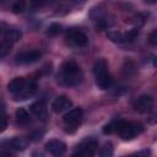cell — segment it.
<instances>
[{
	"label": "cell",
	"mask_w": 157,
	"mask_h": 157,
	"mask_svg": "<svg viewBox=\"0 0 157 157\" xmlns=\"http://www.w3.org/2000/svg\"><path fill=\"white\" fill-rule=\"evenodd\" d=\"M58 82L66 87H76L83 80V72L74 60H66L59 69Z\"/></svg>",
	"instance_id": "6da1fadb"
},
{
	"label": "cell",
	"mask_w": 157,
	"mask_h": 157,
	"mask_svg": "<svg viewBox=\"0 0 157 157\" xmlns=\"http://www.w3.org/2000/svg\"><path fill=\"white\" fill-rule=\"evenodd\" d=\"M93 75H94V78H96V85L101 90L110 88V86L113 83V80H112V76H110V74L108 71V64L103 58L98 59L94 63V65H93Z\"/></svg>",
	"instance_id": "7a4b0ae2"
},
{
	"label": "cell",
	"mask_w": 157,
	"mask_h": 157,
	"mask_svg": "<svg viewBox=\"0 0 157 157\" xmlns=\"http://www.w3.org/2000/svg\"><path fill=\"white\" fill-rule=\"evenodd\" d=\"M144 130V126L140 123L134 121H125V120H117V129L115 132L119 134L121 140L130 141L134 137H136L141 131Z\"/></svg>",
	"instance_id": "3957f363"
},
{
	"label": "cell",
	"mask_w": 157,
	"mask_h": 157,
	"mask_svg": "<svg viewBox=\"0 0 157 157\" xmlns=\"http://www.w3.org/2000/svg\"><path fill=\"white\" fill-rule=\"evenodd\" d=\"M82 118H83V110L81 108H72L65 113V115L63 117V121L67 129L75 130L81 124Z\"/></svg>",
	"instance_id": "277c9868"
},
{
	"label": "cell",
	"mask_w": 157,
	"mask_h": 157,
	"mask_svg": "<svg viewBox=\"0 0 157 157\" xmlns=\"http://www.w3.org/2000/svg\"><path fill=\"white\" fill-rule=\"evenodd\" d=\"M65 39H66V43L72 47H85L87 45V42H88L87 36L77 28L67 29L65 33Z\"/></svg>",
	"instance_id": "5b68a950"
},
{
	"label": "cell",
	"mask_w": 157,
	"mask_h": 157,
	"mask_svg": "<svg viewBox=\"0 0 157 157\" xmlns=\"http://www.w3.org/2000/svg\"><path fill=\"white\" fill-rule=\"evenodd\" d=\"M98 150V141L94 137L85 139L80 145H77L74 155L78 156H93Z\"/></svg>",
	"instance_id": "8992f818"
},
{
	"label": "cell",
	"mask_w": 157,
	"mask_h": 157,
	"mask_svg": "<svg viewBox=\"0 0 157 157\" xmlns=\"http://www.w3.org/2000/svg\"><path fill=\"white\" fill-rule=\"evenodd\" d=\"M42 56V53L39 50H27L17 54L15 56V63L20 65H29L33 63H37Z\"/></svg>",
	"instance_id": "52a82bcc"
},
{
	"label": "cell",
	"mask_w": 157,
	"mask_h": 157,
	"mask_svg": "<svg viewBox=\"0 0 157 157\" xmlns=\"http://www.w3.org/2000/svg\"><path fill=\"white\" fill-rule=\"evenodd\" d=\"M134 108L140 113H148L153 108V98L148 94H142L134 102Z\"/></svg>",
	"instance_id": "ba28073f"
},
{
	"label": "cell",
	"mask_w": 157,
	"mask_h": 157,
	"mask_svg": "<svg viewBox=\"0 0 157 157\" xmlns=\"http://www.w3.org/2000/svg\"><path fill=\"white\" fill-rule=\"evenodd\" d=\"M45 150L52 153L53 156H61L66 151V145L64 141L58 140V139H52L48 142H45Z\"/></svg>",
	"instance_id": "9c48e42d"
},
{
	"label": "cell",
	"mask_w": 157,
	"mask_h": 157,
	"mask_svg": "<svg viewBox=\"0 0 157 157\" xmlns=\"http://www.w3.org/2000/svg\"><path fill=\"white\" fill-rule=\"evenodd\" d=\"M71 107H72V101L66 96H59L52 103V110L58 114L63 113L65 110H69Z\"/></svg>",
	"instance_id": "30bf717a"
},
{
	"label": "cell",
	"mask_w": 157,
	"mask_h": 157,
	"mask_svg": "<svg viewBox=\"0 0 157 157\" xmlns=\"http://www.w3.org/2000/svg\"><path fill=\"white\" fill-rule=\"evenodd\" d=\"M36 91H37V83L33 80H31L29 82H26V85L21 92L16 93V99L17 101H25V99L32 97L36 93Z\"/></svg>",
	"instance_id": "8fae6325"
},
{
	"label": "cell",
	"mask_w": 157,
	"mask_h": 157,
	"mask_svg": "<svg viewBox=\"0 0 157 157\" xmlns=\"http://www.w3.org/2000/svg\"><path fill=\"white\" fill-rule=\"evenodd\" d=\"M25 85H26V80L23 77H15L7 83V90H9V92L16 94L23 90Z\"/></svg>",
	"instance_id": "7c38bea8"
},
{
	"label": "cell",
	"mask_w": 157,
	"mask_h": 157,
	"mask_svg": "<svg viewBox=\"0 0 157 157\" xmlns=\"http://www.w3.org/2000/svg\"><path fill=\"white\" fill-rule=\"evenodd\" d=\"M7 146L15 151H23L28 146V140L25 137H13L7 141Z\"/></svg>",
	"instance_id": "4fadbf2b"
},
{
	"label": "cell",
	"mask_w": 157,
	"mask_h": 157,
	"mask_svg": "<svg viewBox=\"0 0 157 157\" xmlns=\"http://www.w3.org/2000/svg\"><path fill=\"white\" fill-rule=\"evenodd\" d=\"M107 37H108L112 42H114V43H119V44H121V43H128L124 32H119V31H108Z\"/></svg>",
	"instance_id": "5bb4252c"
},
{
	"label": "cell",
	"mask_w": 157,
	"mask_h": 157,
	"mask_svg": "<svg viewBox=\"0 0 157 157\" xmlns=\"http://www.w3.org/2000/svg\"><path fill=\"white\" fill-rule=\"evenodd\" d=\"M29 110H31L34 115H37V117L43 115L44 112H45V103H44V101L39 99V101L32 103V104L29 105Z\"/></svg>",
	"instance_id": "9a60e30c"
},
{
	"label": "cell",
	"mask_w": 157,
	"mask_h": 157,
	"mask_svg": "<svg viewBox=\"0 0 157 157\" xmlns=\"http://www.w3.org/2000/svg\"><path fill=\"white\" fill-rule=\"evenodd\" d=\"M16 120L20 124H27L29 121V114L25 108H18L16 110Z\"/></svg>",
	"instance_id": "2e32d148"
},
{
	"label": "cell",
	"mask_w": 157,
	"mask_h": 157,
	"mask_svg": "<svg viewBox=\"0 0 157 157\" xmlns=\"http://www.w3.org/2000/svg\"><path fill=\"white\" fill-rule=\"evenodd\" d=\"M135 72H136L135 64L131 60H125V63L123 64V74H124V76L129 77V76H132Z\"/></svg>",
	"instance_id": "e0dca14e"
},
{
	"label": "cell",
	"mask_w": 157,
	"mask_h": 157,
	"mask_svg": "<svg viewBox=\"0 0 157 157\" xmlns=\"http://www.w3.org/2000/svg\"><path fill=\"white\" fill-rule=\"evenodd\" d=\"M99 155L103 156V157H110L113 155V145H112V142H105L103 145V147H101Z\"/></svg>",
	"instance_id": "ac0fdd59"
},
{
	"label": "cell",
	"mask_w": 157,
	"mask_h": 157,
	"mask_svg": "<svg viewBox=\"0 0 157 157\" xmlns=\"http://www.w3.org/2000/svg\"><path fill=\"white\" fill-rule=\"evenodd\" d=\"M61 25H59V23H52L49 27H48V29H47V34L48 36H52V37H54V36H58L60 32H61Z\"/></svg>",
	"instance_id": "d6986e66"
},
{
	"label": "cell",
	"mask_w": 157,
	"mask_h": 157,
	"mask_svg": "<svg viewBox=\"0 0 157 157\" xmlns=\"http://www.w3.org/2000/svg\"><path fill=\"white\" fill-rule=\"evenodd\" d=\"M26 10V1L25 0H17L12 5V12L13 13H22Z\"/></svg>",
	"instance_id": "ffe728a7"
},
{
	"label": "cell",
	"mask_w": 157,
	"mask_h": 157,
	"mask_svg": "<svg viewBox=\"0 0 157 157\" xmlns=\"http://www.w3.org/2000/svg\"><path fill=\"white\" fill-rule=\"evenodd\" d=\"M115 129H117V120H113V121H110L109 124L104 125L103 132H104V134H113V132H115Z\"/></svg>",
	"instance_id": "44dd1931"
},
{
	"label": "cell",
	"mask_w": 157,
	"mask_h": 157,
	"mask_svg": "<svg viewBox=\"0 0 157 157\" xmlns=\"http://www.w3.org/2000/svg\"><path fill=\"white\" fill-rule=\"evenodd\" d=\"M7 124H9V121H7V117H6L5 114L0 115V132H2V131L6 130Z\"/></svg>",
	"instance_id": "7402d4cb"
},
{
	"label": "cell",
	"mask_w": 157,
	"mask_h": 157,
	"mask_svg": "<svg viewBox=\"0 0 157 157\" xmlns=\"http://www.w3.org/2000/svg\"><path fill=\"white\" fill-rule=\"evenodd\" d=\"M32 9H39L45 4V0H29Z\"/></svg>",
	"instance_id": "603a6c76"
},
{
	"label": "cell",
	"mask_w": 157,
	"mask_h": 157,
	"mask_svg": "<svg viewBox=\"0 0 157 157\" xmlns=\"http://www.w3.org/2000/svg\"><path fill=\"white\" fill-rule=\"evenodd\" d=\"M148 42L152 44V45H156L157 44V29H153L150 36H148Z\"/></svg>",
	"instance_id": "cb8c5ba5"
},
{
	"label": "cell",
	"mask_w": 157,
	"mask_h": 157,
	"mask_svg": "<svg viewBox=\"0 0 157 157\" xmlns=\"http://www.w3.org/2000/svg\"><path fill=\"white\" fill-rule=\"evenodd\" d=\"M11 155H12V152L10 150H7V151H0V156H11Z\"/></svg>",
	"instance_id": "d4e9b609"
},
{
	"label": "cell",
	"mask_w": 157,
	"mask_h": 157,
	"mask_svg": "<svg viewBox=\"0 0 157 157\" xmlns=\"http://www.w3.org/2000/svg\"><path fill=\"white\" fill-rule=\"evenodd\" d=\"M151 153V151L150 150H144V151H140V152H137V155H150Z\"/></svg>",
	"instance_id": "484cf974"
},
{
	"label": "cell",
	"mask_w": 157,
	"mask_h": 157,
	"mask_svg": "<svg viewBox=\"0 0 157 157\" xmlns=\"http://www.w3.org/2000/svg\"><path fill=\"white\" fill-rule=\"evenodd\" d=\"M4 114V105L0 103V115H2Z\"/></svg>",
	"instance_id": "4316f807"
},
{
	"label": "cell",
	"mask_w": 157,
	"mask_h": 157,
	"mask_svg": "<svg viewBox=\"0 0 157 157\" xmlns=\"http://www.w3.org/2000/svg\"><path fill=\"white\" fill-rule=\"evenodd\" d=\"M146 2H148V4H155L156 2V0H145Z\"/></svg>",
	"instance_id": "83f0119b"
},
{
	"label": "cell",
	"mask_w": 157,
	"mask_h": 157,
	"mask_svg": "<svg viewBox=\"0 0 157 157\" xmlns=\"http://www.w3.org/2000/svg\"><path fill=\"white\" fill-rule=\"evenodd\" d=\"M71 1H74V2H78V1H83V0H71Z\"/></svg>",
	"instance_id": "f1b7e54d"
}]
</instances>
